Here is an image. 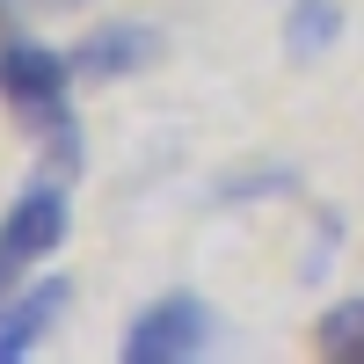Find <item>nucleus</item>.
Masks as SVG:
<instances>
[{
  "label": "nucleus",
  "instance_id": "nucleus-1",
  "mask_svg": "<svg viewBox=\"0 0 364 364\" xmlns=\"http://www.w3.org/2000/svg\"><path fill=\"white\" fill-rule=\"evenodd\" d=\"M0 102L15 109V124L37 139L44 168L80 175V117H73V58H58L29 37L0 44Z\"/></svg>",
  "mask_w": 364,
  "mask_h": 364
},
{
  "label": "nucleus",
  "instance_id": "nucleus-2",
  "mask_svg": "<svg viewBox=\"0 0 364 364\" xmlns=\"http://www.w3.org/2000/svg\"><path fill=\"white\" fill-rule=\"evenodd\" d=\"M73 204H66V175L58 182H29V190L0 211V299H15L29 269H44V255L66 240Z\"/></svg>",
  "mask_w": 364,
  "mask_h": 364
},
{
  "label": "nucleus",
  "instance_id": "nucleus-3",
  "mask_svg": "<svg viewBox=\"0 0 364 364\" xmlns=\"http://www.w3.org/2000/svg\"><path fill=\"white\" fill-rule=\"evenodd\" d=\"M211 343H219V321H211L204 299L197 291H161L154 306L124 328L117 357L124 364H197V357H211Z\"/></svg>",
  "mask_w": 364,
  "mask_h": 364
},
{
  "label": "nucleus",
  "instance_id": "nucleus-4",
  "mask_svg": "<svg viewBox=\"0 0 364 364\" xmlns=\"http://www.w3.org/2000/svg\"><path fill=\"white\" fill-rule=\"evenodd\" d=\"M161 58V29L154 22H102L95 37H80L73 51V73L80 80H132Z\"/></svg>",
  "mask_w": 364,
  "mask_h": 364
},
{
  "label": "nucleus",
  "instance_id": "nucleus-5",
  "mask_svg": "<svg viewBox=\"0 0 364 364\" xmlns=\"http://www.w3.org/2000/svg\"><path fill=\"white\" fill-rule=\"evenodd\" d=\"M66 299H73L66 277H44V284H29V291H15V299H0V364H22L29 350H37L51 328H58Z\"/></svg>",
  "mask_w": 364,
  "mask_h": 364
},
{
  "label": "nucleus",
  "instance_id": "nucleus-6",
  "mask_svg": "<svg viewBox=\"0 0 364 364\" xmlns=\"http://www.w3.org/2000/svg\"><path fill=\"white\" fill-rule=\"evenodd\" d=\"M343 37V8L336 0H291V15H284V51L299 58V66H314L321 51H336Z\"/></svg>",
  "mask_w": 364,
  "mask_h": 364
},
{
  "label": "nucleus",
  "instance_id": "nucleus-7",
  "mask_svg": "<svg viewBox=\"0 0 364 364\" xmlns=\"http://www.w3.org/2000/svg\"><path fill=\"white\" fill-rule=\"evenodd\" d=\"M314 343L328 364H364V299H343V306H328L321 328H314Z\"/></svg>",
  "mask_w": 364,
  "mask_h": 364
}]
</instances>
